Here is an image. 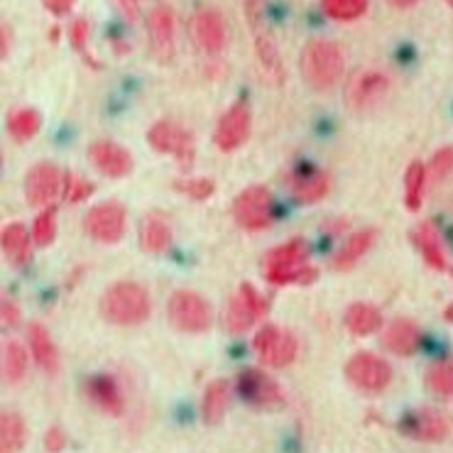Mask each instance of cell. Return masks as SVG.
<instances>
[{"instance_id":"1","label":"cell","mask_w":453,"mask_h":453,"mask_svg":"<svg viewBox=\"0 0 453 453\" xmlns=\"http://www.w3.org/2000/svg\"><path fill=\"white\" fill-rule=\"evenodd\" d=\"M98 309H101V317L113 326H137L150 319L152 302H150V292L145 287L123 280V282L108 287L101 296Z\"/></svg>"},{"instance_id":"2","label":"cell","mask_w":453,"mask_h":453,"mask_svg":"<svg viewBox=\"0 0 453 453\" xmlns=\"http://www.w3.org/2000/svg\"><path fill=\"white\" fill-rule=\"evenodd\" d=\"M317 277L304 241H289L265 255V280L270 285H311Z\"/></svg>"},{"instance_id":"3","label":"cell","mask_w":453,"mask_h":453,"mask_svg":"<svg viewBox=\"0 0 453 453\" xmlns=\"http://www.w3.org/2000/svg\"><path fill=\"white\" fill-rule=\"evenodd\" d=\"M346 57L341 52V47L331 40H311L302 50L299 69L304 81L317 91H328L338 84V79L343 76Z\"/></svg>"},{"instance_id":"4","label":"cell","mask_w":453,"mask_h":453,"mask_svg":"<svg viewBox=\"0 0 453 453\" xmlns=\"http://www.w3.org/2000/svg\"><path fill=\"white\" fill-rule=\"evenodd\" d=\"M167 317L172 326L184 334H203L213 324V309L211 304L191 289H177L169 296Z\"/></svg>"},{"instance_id":"5","label":"cell","mask_w":453,"mask_h":453,"mask_svg":"<svg viewBox=\"0 0 453 453\" xmlns=\"http://www.w3.org/2000/svg\"><path fill=\"white\" fill-rule=\"evenodd\" d=\"M273 194L267 187H248L242 189L233 201V221L241 226L242 231H265L273 223Z\"/></svg>"},{"instance_id":"6","label":"cell","mask_w":453,"mask_h":453,"mask_svg":"<svg viewBox=\"0 0 453 453\" xmlns=\"http://www.w3.org/2000/svg\"><path fill=\"white\" fill-rule=\"evenodd\" d=\"M253 350L265 365H270V368H287V365L295 363L296 353H299V341L287 328L267 324V326H263L255 334Z\"/></svg>"},{"instance_id":"7","label":"cell","mask_w":453,"mask_h":453,"mask_svg":"<svg viewBox=\"0 0 453 453\" xmlns=\"http://www.w3.org/2000/svg\"><path fill=\"white\" fill-rule=\"evenodd\" d=\"M346 378L353 388L378 395L392 382V368L385 358H380L370 350H360L346 363Z\"/></svg>"},{"instance_id":"8","label":"cell","mask_w":453,"mask_h":453,"mask_svg":"<svg viewBox=\"0 0 453 453\" xmlns=\"http://www.w3.org/2000/svg\"><path fill=\"white\" fill-rule=\"evenodd\" d=\"M148 142L159 155L177 159L181 167H191L194 162V137L187 127L174 120H157L148 130Z\"/></svg>"},{"instance_id":"9","label":"cell","mask_w":453,"mask_h":453,"mask_svg":"<svg viewBox=\"0 0 453 453\" xmlns=\"http://www.w3.org/2000/svg\"><path fill=\"white\" fill-rule=\"evenodd\" d=\"M145 30H148L150 54L155 62L169 64L177 52V18L169 5H155L145 18Z\"/></svg>"},{"instance_id":"10","label":"cell","mask_w":453,"mask_h":453,"mask_svg":"<svg viewBox=\"0 0 453 453\" xmlns=\"http://www.w3.org/2000/svg\"><path fill=\"white\" fill-rule=\"evenodd\" d=\"M235 390L255 410H280L285 407V392L267 372L257 368L242 370L235 380Z\"/></svg>"},{"instance_id":"11","label":"cell","mask_w":453,"mask_h":453,"mask_svg":"<svg viewBox=\"0 0 453 453\" xmlns=\"http://www.w3.org/2000/svg\"><path fill=\"white\" fill-rule=\"evenodd\" d=\"M189 37L194 47L203 54H221L228 47V25L221 12L201 8L191 15Z\"/></svg>"},{"instance_id":"12","label":"cell","mask_w":453,"mask_h":453,"mask_svg":"<svg viewBox=\"0 0 453 453\" xmlns=\"http://www.w3.org/2000/svg\"><path fill=\"white\" fill-rule=\"evenodd\" d=\"M390 91V79L378 69H360L348 79L346 104L350 111H370L375 108Z\"/></svg>"},{"instance_id":"13","label":"cell","mask_w":453,"mask_h":453,"mask_svg":"<svg viewBox=\"0 0 453 453\" xmlns=\"http://www.w3.org/2000/svg\"><path fill=\"white\" fill-rule=\"evenodd\" d=\"M64 180L66 174L57 165L37 162L25 177V196L37 209H52L54 199L64 194Z\"/></svg>"},{"instance_id":"14","label":"cell","mask_w":453,"mask_h":453,"mask_svg":"<svg viewBox=\"0 0 453 453\" xmlns=\"http://www.w3.org/2000/svg\"><path fill=\"white\" fill-rule=\"evenodd\" d=\"M84 228L94 241L113 245V242H118L123 235H126V228H127L126 209H123L118 201L98 203V206H94L91 211L86 213Z\"/></svg>"},{"instance_id":"15","label":"cell","mask_w":453,"mask_h":453,"mask_svg":"<svg viewBox=\"0 0 453 453\" xmlns=\"http://www.w3.org/2000/svg\"><path fill=\"white\" fill-rule=\"evenodd\" d=\"M265 314H267V302L263 299V295L250 282H242L226 309V326L231 334H242Z\"/></svg>"},{"instance_id":"16","label":"cell","mask_w":453,"mask_h":453,"mask_svg":"<svg viewBox=\"0 0 453 453\" xmlns=\"http://www.w3.org/2000/svg\"><path fill=\"white\" fill-rule=\"evenodd\" d=\"M400 429L414 441L424 443H439L446 441L453 432L451 419L439 410H432V407H422V410L410 411L404 419H402Z\"/></svg>"},{"instance_id":"17","label":"cell","mask_w":453,"mask_h":453,"mask_svg":"<svg viewBox=\"0 0 453 453\" xmlns=\"http://www.w3.org/2000/svg\"><path fill=\"white\" fill-rule=\"evenodd\" d=\"M250 108L242 101L233 104L216 123L213 130V145L221 152H233V150L242 148L250 137Z\"/></svg>"},{"instance_id":"18","label":"cell","mask_w":453,"mask_h":453,"mask_svg":"<svg viewBox=\"0 0 453 453\" xmlns=\"http://www.w3.org/2000/svg\"><path fill=\"white\" fill-rule=\"evenodd\" d=\"M88 159L101 174L113 177V180L127 177L133 172V155L113 140H96L88 148Z\"/></svg>"},{"instance_id":"19","label":"cell","mask_w":453,"mask_h":453,"mask_svg":"<svg viewBox=\"0 0 453 453\" xmlns=\"http://www.w3.org/2000/svg\"><path fill=\"white\" fill-rule=\"evenodd\" d=\"M255 64H257V72H260V76L267 84H285L287 72L282 54L277 50V42H274L273 35H267V32H257L255 35Z\"/></svg>"},{"instance_id":"20","label":"cell","mask_w":453,"mask_h":453,"mask_svg":"<svg viewBox=\"0 0 453 453\" xmlns=\"http://www.w3.org/2000/svg\"><path fill=\"white\" fill-rule=\"evenodd\" d=\"M382 343L390 353L407 358V356L417 353V348L422 343V331L411 319H395L390 326L385 328Z\"/></svg>"},{"instance_id":"21","label":"cell","mask_w":453,"mask_h":453,"mask_svg":"<svg viewBox=\"0 0 453 453\" xmlns=\"http://www.w3.org/2000/svg\"><path fill=\"white\" fill-rule=\"evenodd\" d=\"M86 397L94 402L101 411H106L111 417L123 414V395L118 382L111 375H94L86 382Z\"/></svg>"},{"instance_id":"22","label":"cell","mask_w":453,"mask_h":453,"mask_svg":"<svg viewBox=\"0 0 453 453\" xmlns=\"http://www.w3.org/2000/svg\"><path fill=\"white\" fill-rule=\"evenodd\" d=\"M289 189H292V196L302 203H317L328 194L331 189V181L321 172V169H302L296 172L292 181H289Z\"/></svg>"},{"instance_id":"23","label":"cell","mask_w":453,"mask_h":453,"mask_svg":"<svg viewBox=\"0 0 453 453\" xmlns=\"http://www.w3.org/2000/svg\"><path fill=\"white\" fill-rule=\"evenodd\" d=\"M137 241H140V248L145 253H165L172 245V226H169V221L162 213H150L148 219L140 223Z\"/></svg>"},{"instance_id":"24","label":"cell","mask_w":453,"mask_h":453,"mask_svg":"<svg viewBox=\"0 0 453 453\" xmlns=\"http://www.w3.org/2000/svg\"><path fill=\"white\" fill-rule=\"evenodd\" d=\"M27 341H30V350L35 363L50 372V375H57L59 372V353H57V346H54L50 331L42 326V324H30L27 326Z\"/></svg>"},{"instance_id":"25","label":"cell","mask_w":453,"mask_h":453,"mask_svg":"<svg viewBox=\"0 0 453 453\" xmlns=\"http://www.w3.org/2000/svg\"><path fill=\"white\" fill-rule=\"evenodd\" d=\"M375 241H378V233L372 231V228H363V231L353 233V235L341 245V250L334 255V270H338V273L350 270V267L358 263L360 257L375 245Z\"/></svg>"},{"instance_id":"26","label":"cell","mask_w":453,"mask_h":453,"mask_svg":"<svg viewBox=\"0 0 453 453\" xmlns=\"http://www.w3.org/2000/svg\"><path fill=\"white\" fill-rule=\"evenodd\" d=\"M0 242H3V253L8 255V260H11L15 267L30 263L32 238L22 223H11V226H5V228H3V235H0Z\"/></svg>"},{"instance_id":"27","label":"cell","mask_w":453,"mask_h":453,"mask_svg":"<svg viewBox=\"0 0 453 453\" xmlns=\"http://www.w3.org/2000/svg\"><path fill=\"white\" fill-rule=\"evenodd\" d=\"M414 242H417V248L422 250L424 260H426V265H429L432 270H439V273H446V270H449V260H446V253H443L441 238H439V233H436V228H434L432 223H422V226L414 231Z\"/></svg>"},{"instance_id":"28","label":"cell","mask_w":453,"mask_h":453,"mask_svg":"<svg viewBox=\"0 0 453 453\" xmlns=\"http://www.w3.org/2000/svg\"><path fill=\"white\" fill-rule=\"evenodd\" d=\"M343 324L353 336H370L382 326V314H380V309H375L368 302H356V304L348 306Z\"/></svg>"},{"instance_id":"29","label":"cell","mask_w":453,"mask_h":453,"mask_svg":"<svg viewBox=\"0 0 453 453\" xmlns=\"http://www.w3.org/2000/svg\"><path fill=\"white\" fill-rule=\"evenodd\" d=\"M228 400H231V385L228 380H213L211 385L203 392L201 400V414L206 424H219L223 419V414L228 410Z\"/></svg>"},{"instance_id":"30","label":"cell","mask_w":453,"mask_h":453,"mask_svg":"<svg viewBox=\"0 0 453 453\" xmlns=\"http://www.w3.org/2000/svg\"><path fill=\"white\" fill-rule=\"evenodd\" d=\"M27 443V426L22 422L20 414L3 411L0 417V453H20Z\"/></svg>"},{"instance_id":"31","label":"cell","mask_w":453,"mask_h":453,"mask_svg":"<svg viewBox=\"0 0 453 453\" xmlns=\"http://www.w3.org/2000/svg\"><path fill=\"white\" fill-rule=\"evenodd\" d=\"M426 174H429V169L419 159H414L407 167V174H404V203H407L410 211H419V206H422Z\"/></svg>"},{"instance_id":"32","label":"cell","mask_w":453,"mask_h":453,"mask_svg":"<svg viewBox=\"0 0 453 453\" xmlns=\"http://www.w3.org/2000/svg\"><path fill=\"white\" fill-rule=\"evenodd\" d=\"M27 350L22 343L18 341H5L3 343V378L8 380V382H20L25 378V372H27Z\"/></svg>"},{"instance_id":"33","label":"cell","mask_w":453,"mask_h":453,"mask_svg":"<svg viewBox=\"0 0 453 453\" xmlns=\"http://www.w3.org/2000/svg\"><path fill=\"white\" fill-rule=\"evenodd\" d=\"M42 127V116L35 108H18L12 111L8 118V133H11L18 142L32 140Z\"/></svg>"},{"instance_id":"34","label":"cell","mask_w":453,"mask_h":453,"mask_svg":"<svg viewBox=\"0 0 453 453\" xmlns=\"http://www.w3.org/2000/svg\"><path fill=\"white\" fill-rule=\"evenodd\" d=\"M426 388L439 397H453V358L451 360H439L434 363L432 368L426 370Z\"/></svg>"},{"instance_id":"35","label":"cell","mask_w":453,"mask_h":453,"mask_svg":"<svg viewBox=\"0 0 453 453\" xmlns=\"http://www.w3.org/2000/svg\"><path fill=\"white\" fill-rule=\"evenodd\" d=\"M321 11L326 12L331 20L353 22L365 15L368 0H321Z\"/></svg>"},{"instance_id":"36","label":"cell","mask_w":453,"mask_h":453,"mask_svg":"<svg viewBox=\"0 0 453 453\" xmlns=\"http://www.w3.org/2000/svg\"><path fill=\"white\" fill-rule=\"evenodd\" d=\"M54 238H57V211L42 209V213L35 219V226H32V241L40 248H47V245H52Z\"/></svg>"},{"instance_id":"37","label":"cell","mask_w":453,"mask_h":453,"mask_svg":"<svg viewBox=\"0 0 453 453\" xmlns=\"http://www.w3.org/2000/svg\"><path fill=\"white\" fill-rule=\"evenodd\" d=\"M174 189L187 194L194 201H206L213 196L216 184L211 180H206V177H196V180H177L174 181Z\"/></svg>"},{"instance_id":"38","label":"cell","mask_w":453,"mask_h":453,"mask_svg":"<svg viewBox=\"0 0 453 453\" xmlns=\"http://www.w3.org/2000/svg\"><path fill=\"white\" fill-rule=\"evenodd\" d=\"M94 194V184L84 177H76V174H66V180H64V199L69 201V203H81L88 196Z\"/></svg>"},{"instance_id":"39","label":"cell","mask_w":453,"mask_h":453,"mask_svg":"<svg viewBox=\"0 0 453 453\" xmlns=\"http://www.w3.org/2000/svg\"><path fill=\"white\" fill-rule=\"evenodd\" d=\"M453 169V148H441L429 162V174L434 180H443Z\"/></svg>"},{"instance_id":"40","label":"cell","mask_w":453,"mask_h":453,"mask_svg":"<svg viewBox=\"0 0 453 453\" xmlns=\"http://www.w3.org/2000/svg\"><path fill=\"white\" fill-rule=\"evenodd\" d=\"M69 40L74 44L76 52H84L86 42H88V20L79 18V20L72 22V27H69Z\"/></svg>"},{"instance_id":"41","label":"cell","mask_w":453,"mask_h":453,"mask_svg":"<svg viewBox=\"0 0 453 453\" xmlns=\"http://www.w3.org/2000/svg\"><path fill=\"white\" fill-rule=\"evenodd\" d=\"M263 8H265V0H242V12H245V20H248V25H250L253 30H257V25H260Z\"/></svg>"},{"instance_id":"42","label":"cell","mask_w":453,"mask_h":453,"mask_svg":"<svg viewBox=\"0 0 453 453\" xmlns=\"http://www.w3.org/2000/svg\"><path fill=\"white\" fill-rule=\"evenodd\" d=\"M44 449L50 453H59L66 449V434L59 426H52L50 432L44 434Z\"/></svg>"},{"instance_id":"43","label":"cell","mask_w":453,"mask_h":453,"mask_svg":"<svg viewBox=\"0 0 453 453\" xmlns=\"http://www.w3.org/2000/svg\"><path fill=\"white\" fill-rule=\"evenodd\" d=\"M74 3L76 0H42L44 8L52 12V15H57V18H62V15H66V12H72Z\"/></svg>"},{"instance_id":"44","label":"cell","mask_w":453,"mask_h":453,"mask_svg":"<svg viewBox=\"0 0 453 453\" xmlns=\"http://www.w3.org/2000/svg\"><path fill=\"white\" fill-rule=\"evenodd\" d=\"M0 317H3V324L15 326V324L20 321V311H18V306L12 304L11 299H3V306H0Z\"/></svg>"},{"instance_id":"45","label":"cell","mask_w":453,"mask_h":453,"mask_svg":"<svg viewBox=\"0 0 453 453\" xmlns=\"http://www.w3.org/2000/svg\"><path fill=\"white\" fill-rule=\"evenodd\" d=\"M113 3H116V8L126 15L127 20H137L140 18V0H113Z\"/></svg>"},{"instance_id":"46","label":"cell","mask_w":453,"mask_h":453,"mask_svg":"<svg viewBox=\"0 0 453 453\" xmlns=\"http://www.w3.org/2000/svg\"><path fill=\"white\" fill-rule=\"evenodd\" d=\"M11 42H12V32L11 27L3 22V27H0V57H3V59L11 54Z\"/></svg>"},{"instance_id":"47","label":"cell","mask_w":453,"mask_h":453,"mask_svg":"<svg viewBox=\"0 0 453 453\" xmlns=\"http://www.w3.org/2000/svg\"><path fill=\"white\" fill-rule=\"evenodd\" d=\"M392 8H400V11H404V8H411V5H417L419 0H388Z\"/></svg>"},{"instance_id":"48","label":"cell","mask_w":453,"mask_h":453,"mask_svg":"<svg viewBox=\"0 0 453 453\" xmlns=\"http://www.w3.org/2000/svg\"><path fill=\"white\" fill-rule=\"evenodd\" d=\"M443 317H446V321H451V324H453V304L446 306V311H443Z\"/></svg>"},{"instance_id":"49","label":"cell","mask_w":453,"mask_h":453,"mask_svg":"<svg viewBox=\"0 0 453 453\" xmlns=\"http://www.w3.org/2000/svg\"><path fill=\"white\" fill-rule=\"evenodd\" d=\"M446 3H449V5H451V8H453V0H446Z\"/></svg>"}]
</instances>
